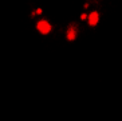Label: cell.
Masks as SVG:
<instances>
[{
  "instance_id": "6da1fadb",
  "label": "cell",
  "mask_w": 122,
  "mask_h": 121,
  "mask_svg": "<svg viewBox=\"0 0 122 121\" xmlns=\"http://www.w3.org/2000/svg\"><path fill=\"white\" fill-rule=\"evenodd\" d=\"M36 31L42 35H48L52 31V24L47 19H39L36 22Z\"/></svg>"
},
{
  "instance_id": "7a4b0ae2",
  "label": "cell",
  "mask_w": 122,
  "mask_h": 121,
  "mask_svg": "<svg viewBox=\"0 0 122 121\" xmlns=\"http://www.w3.org/2000/svg\"><path fill=\"white\" fill-rule=\"evenodd\" d=\"M78 36V27H76L75 23H70L66 30V39L68 42H74Z\"/></svg>"
},
{
  "instance_id": "3957f363",
  "label": "cell",
  "mask_w": 122,
  "mask_h": 121,
  "mask_svg": "<svg viewBox=\"0 0 122 121\" xmlns=\"http://www.w3.org/2000/svg\"><path fill=\"white\" fill-rule=\"evenodd\" d=\"M98 22H99V14H98L97 11H93V12H90L87 15V23H89V26L94 27V26L98 24Z\"/></svg>"
},
{
  "instance_id": "277c9868",
  "label": "cell",
  "mask_w": 122,
  "mask_h": 121,
  "mask_svg": "<svg viewBox=\"0 0 122 121\" xmlns=\"http://www.w3.org/2000/svg\"><path fill=\"white\" fill-rule=\"evenodd\" d=\"M81 19H82V20H86V19H87V15H86V14H82V15H81Z\"/></svg>"
}]
</instances>
